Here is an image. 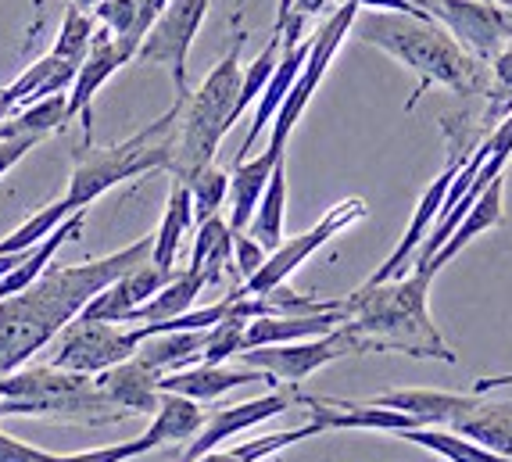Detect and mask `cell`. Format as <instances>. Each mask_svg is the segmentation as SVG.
Listing matches in <instances>:
<instances>
[{
  "label": "cell",
  "mask_w": 512,
  "mask_h": 462,
  "mask_svg": "<svg viewBox=\"0 0 512 462\" xmlns=\"http://www.w3.org/2000/svg\"><path fill=\"white\" fill-rule=\"evenodd\" d=\"M151 251L154 233L83 266H47L33 287L0 301V380L18 373L43 344H51L72 319L83 316V308L104 287L147 262Z\"/></svg>",
  "instance_id": "6da1fadb"
},
{
  "label": "cell",
  "mask_w": 512,
  "mask_h": 462,
  "mask_svg": "<svg viewBox=\"0 0 512 462\" xmlns=\"http://www.w3.org/2000/svg\"><path fill=\"white\" fill-rule=\"evenodd\" d=\"M355 36L376 51L391 54L394 61H402L405 69H412L419 76L416 94H412L409 108L423 97V90L434 83L448 86L462 97H480L491 94L487 83L484 61H477L473 54H466L459 47L448 29L441 22H434L430 15H398V11H359L355 18Z\"/></svg>",
  "instance_id": "7a4b0ae2"
},
{
  "label": "cell",
  "mask_w": 512,
  "mask_h": 462,
  "mask_svg": "<svg viewBox=\"0 0 512 462\" xmlns=\"http://www.w3.org/2000/svg\"><path fill=\"white\" fill-rule=\"evenodd\" d=\"M430 273H412L391 283H362L359 291L344 298L348 330L359 341V351H398L412 359L455 362L444 334L430 319Z\"/></svg>",
  "instance_id": "3957f363"
},
{
  "label": "cell",
  "mask_w": 512,
  "mask_h": 462,
  "mask_svg": "<svg viewBox=\"0 0 512 462\" xmlns=\"http://www.w3.org/2000/svg\"><path fill=\"white\" fill-rule=\"evenodd\" d=\"M180 112L183 101H176L162 119H154L151 126H144L140 133H133L115 147H79L76 169H72L69 190H65V201H69L72 212L90 208L97 197L108 194L119 183L169 169L172 154H176V137H180Z\"/></svg>",
  "instance_id": "277c9868"
},
{
  "label": "cell",
  "mask_w": 512,
  "mask_h": 462,
  "mask_svg": "<svg viewBox=\"0 0 512 462\" xmlns=\"http://www.w3.org/2000/svg\"><path fill=\"white\" fill-rule=\"evenodd\" d=\"M240 51H244V33L233 40L226 58L208 72L205 83L183 101L180 137H176V154H172V165H169L172 180L190 183L197 172H205L208 165H215V151H219L222 137L237 122V97H240V83H244Z\"/></svg>",
  "instance_id": "5b68a950"
},
{
  "label": "cell",
  "mask_w": 512,
  "mask_h": 462,
  "mask_svg": "<svg viewBox=\"0 0 512 462\" xmlns=\"http://www.w3.org/2000/svg\"><path fill=\"white\" fill-rule=\"evenodd\" d=\"M0 416H54V420L104 427L122 420L126 412L108 402L97 377L69 373L47 362V366L18 369L0 380Z\"/></svg>",
  "instance_id": "8992f818"
},
{
  "label": "cell",
  "mask_w": 512,
  "mask_h": 462,
  "mask_svg": "<svg viewBox=\"0 0 512 462\" xmlns=\"http://www.w3.org/2000/svg\"><path fill=\"white\" fill-rule=\"evenodd\" d=\"M359 4H348L344 0L341 8L333 11L330 18H326L323 26L316 29V36H312V51H308V61L305 69H301L298 83L291 86V94H287V101H283V108L276 112L273 119V133H269V151L276 154H287V140H291L294 126L301 122V115H305L308 101L316 97L319 83L326 79V69L333 65V54L341 51L344 36L351 33V26H355V18H359Z\"/></svg>",
  "instance_id": "52a82bcc"
},
{
  "label": "cell",
  "mask_w": 512,
  "mask_h": 462,
  "mask_svg": "<svg viewBox=\"0 0 512 462\" xmlns=\"http://www.w3.org/2000/svg\"><path fill=\"white\" fill-rule=\"evenodd\" d=\"M366 215H369V208H366L362 197H344L341 205H333L330 212L312 226V230H305L301 237L283 240L280 248L265 258V266L258 269L248 283H240L237 294H244V298H258V294H269V291H276V287H283V283L294 276V269L305 266L308 258L316 255L319 248H326V244H330L337 233L348 230V226L362 223Z\"/></svg>",
  "instance_id": "ba28073f"
},
{
  "label": "cell",
  "mask_w": 512,
  "mask_h": 462,
  "mask_svg": "<svg viewBox=\"0 0 512 462\" xmlns=\"http://www.w3.org/2000/svg\"><path fill=\"white\" fill-rule=\"evenodd\" d=\"M208 4L212 0H169V8L158 15L151 33L144 36L137 51V61L144 65H165L176 86V101H187L190 83H187V61L190 47H194L197 33L205 26Z\"/></svg>",
  "instance_id": "9c48e42d"
},
{
  "label": "cell",
  "mask_w": 512,
  "mask_h": 462,
  "mask_svg": "<svg viewBox=\"0 0 512 462\" xmlns=\"http://www.w3.org/2000/svg\"><path fill=\"white\" fill-rule=\"evenodd\" d=\"M61 344L54 351L51 366L69 369V373H86V377H101L111 366L133 359L140 348L137 326L122 330V323H101V319H72L61 330Z\"/></svg>",
  "instance_id": "30bf717a"
},
{
  "label": "cell",
  "mask_w": 512,
  "mask_h": 462,
  "mask_svg": "<svg viewBox=\"0 0 512 462\" xmlns=\"http://www.w3.org/2000/svg\"><path fill=\"white\" fill-rule=\"evenodd\" d=\"M348 355H362L359 341L348 326H337L333 334L312 337V341H294V344H265V348H248L240 351V362L248 369H262L273 380H287V384H301L305 377H312L316 369L330 366L337 359Z\"/></svg>",
  "instance_id": "8fae6325"
},
{
  "label": "cell",
  "mask_w": 512,
  "mask_h": 462,
  "mask_svg": "<svg viewBox=\"0 0 512 462\" xmlns=\"http://www.w3.org/2000/svg\"><path fill=\"white\" fill-rule=\"evenodd\" d=\"M427 15L441 22L477 61H495L512 40V15L495 0H427Z\"/></svg>",
  "instance_id": "7c38bea8"
},
{
  "label": "cell",
  "mask_w": 512,
  "mask_h": 462,
  "mask_svg": "<svg viewBox=\"0 0 512 462\" xmlns=\"http://www.w3.org/2000/svg\"><path fill=\"white\" fill-rule=\"evenodd\" d=\"M462 169L459 158H452V162L444 165V172L437 176L434 183H430L427 190H423V197H419L416 212H412L409 226H405V237L398 240V248L391 251V255L384 258V266L376 269L373 276H369L366 283H391V280H405V273H409V266L416 262V251L423 248V240L430 237V230H434L437 215H441L444 208V197H448V187H452L455 172Z\"/></svg>",
  "instance_id": "4fadbf2b"
},
{
  "label": "cell",
  "mask_w": 512,
  "mask_h": 462,
  "mask_svg": "<svg viewBox=\"0 0 512 462\" xmlns=\"http://www.w3.org/2000/svg\"><path fill=\"white\" fill-rule=\"evenodd\" d=\"M126 51L119 47V40H115V33H111L108 26H97L94 33V47H90V54H86V61L79 65L76 72V83H72L69 90V122L83 119V147L94 144V97L97 90H101L104 83H108L115 72L126 65Z\"/></svg>",
  "instance_id": "5bb4252c"
},
{
  "label": "cell",
  "mask_w": 512,
  "mask_h": 462,
  "mask_svg": "<svg viewBox=\"0 0 512 462\" xmlns=\"http://www.w3.org/2000/svg\"><path fill=\"white\" fill-rule=\"evenodd\" d=\"M294 402V394H283V391H273V394H262V398H251V402H240V405H230V409L215 412L208 416L201 434L190 441V448L180 455V462H197L201 455L215 452L222 441H230V437L244 434V430L258 427V423H269L273 416L287 412Z\"/></svg>",
  "instance_id": "9a60e30c"
},
{
  "label": "cell",
  "mask_w": 512,
  "mask_h": 462,
  "mask_svg": "<svg viewBox=\"0 0 512 462\" xmlns=\"http://www.w3.org/2000/svg\"><path fill=\"white\" fill-rule=\"evenodd\" d=\"M172 273H176V269H172ZM172 273L158 269L151 258H147V262H140L137 269H129L126 276H119L111 287H104V291L83 308V319H101V323H129V316H133L140 305H147L154 294L162 291L165 283L172 280Z\"/></svg>",
  "instance_id": "2e32d148"
},
{
  "label": "cell",
  "mask_w": 512,
  "mask_h": 462,
  "mask_svg": "<svg viewBox=\"0 0 512 462\" xmlns=\"http://www.w3.org/2000/svg\"><path fill=\"white\" fill-rule=\"evenodd\" d=\"M480 402V394H455V391H434V387H394L369 398V405H380V409L405 412L419 427H452L459 416L473 409Z\"/></svg>",
  "instance_id": "e0dca14e"
},
{
  "label": "cell",
  "mask_w": 512,
  "mask_h": 462,
  "mask_svg": "<svg viewBox=\"0 0 512 462\" xmlns=\"http://www.w3.org/2000/svg\"><path fill=\"white\" fill-rule=\"evenodd\" d=\"M244 384H273L269 373L262 369H226V366H208V362H197L180 373H165L158 380V391L162 394H183L190 402H215L222 394L237 391Z\"/></svg>",
  "instance_id": "ac0fdd59"
},
{
  "label": "cell",
  "mask_w": 512,
  "mask_h": 462,
  "mask_svg": "<svg viewBox=\"0 0 512 462\" xmlns=\"http://www.w3.org/2000/svg\"><path fill=\"white\" fill-rule=\"evenodd\" d=\"M158 380H162V373H154L147 362H140L137 355H133V359L119 362V366H111L108 373H101L97 384L108 394V402L119 412H126V416H154L158 402H162Z\"/></svg>",
  "instance_id": "d6986e66"
},
{
  "label": "cell",
  "mask_w": 512,
  "mask_h": 462,
  "mask_svg": "<svg viewBox=\"0 0 512 462\" xmlns=\"http://www.w3.org/2000/svg\"><path fill=\"white\" fill-rule=\"evenodd\" d=\"M341 323H348V308H330V312H312V316H258L244 330V351L265 348V344H294L312 341V337L333 334Z\"/></svg>",
  "instance_id": "ffe728a7"
},
{
  "label": "cell",
  "mask_w": 512,
  "mask_h": 462,
  "mask_svg": "<svg viewBox=\"0 0 512 462\" xmlns=\"http://www.w3.org/2000/svg\"><path fill=\"white\" fill-rule=\"evenodd\" d=\"M283 158H287V154H276L265 147L258 158L237 162L230 169V219H226V223H230L233 233H248L258 201H262L265 187H269V176H273V169Z\"/></svg>",
  "instance_id": "44dd1931"
},
{
  "label": "cell",
  "mask_w": 512,
  "mask_h": 462,
  "mask_svg": "<svg viewBox=\"0 0 512 462\" xmlns=\"http://www.w3.org/2000/svg\"><path fill=\"white\" fill-rule=\"evenodd\" d=\"M76 72H79V65H72V61L54 58V54H43L40 61H33V65L15 79V83L4 86L0 97L11 104V112H18V108L43 101V97H54V94L72 90Z\"/></svg>",
  "instance_id": "7402d4cb"
},
{
  "label": "cell",
  "mask_w": 512,
  "mask_h": 462,
  "mask_svg": "<svg viewBox=\"0 0 512 462\" xmlns=\"http://www.w3.org/2000/svg\"><path fill=\"white\" fill-rule=\"evenodd\" d=\"M502 194H505V180L498 176L491 187L484 190V194L477 197V205L466 212V219H462L459 226H455V233L448 237V244H444L441 251H437L434 258H430V266L423 269V273H430V276H437L441 273L448 262H452L455 255H459L466 244H473V240L480 237V233H487V230H495V226H502V219H505V205H502Z\"/></svg>",
  "instance_id": "603a6c76"
},
{
  "label": "cell",
  "mask_w": 512,
  "mask_h": 462,
  "mask_svg": "<svg viewBox=\"0 0 512 462\" xmlns=\"http://www.w3.org/2000/svg\"><path fill=\"white\" fill-rule=\"evenodd\" d=\"M190 226H194V194H190L187 183L172 180L162 223H158V233H154V251H151L154 266L165 269V273L176 269V255H180V244L190 233Z\"/></svg>",
  "instance_id": "cb8c5ba5"
},
{
  "label": "cell",
  "mask_w": 512,
  "mask_h": 462,
  "mask_svg": "<svg viewBox=\"0 0 512 462\" xmlns=\"http://www.w3.org/2000/svg\"><path fill=\"white\" fill-rule=\"evenodd\" d=\"M208 344V330H176V334H154L140 341L137 359L147 362L154 373H180L201 362V351Z\"/></svg>",
  "instance_id": "d4e9b609"
},
{
  "label": "cell",
  "mask_w": 512,
  "mask_h": 462,
  "mask_svg": "<svg viewBox=\"0 0 512 462\" xmlns=\"http://www.w3.org/2000/svg\"><path fill=\"white\" fill-rule=\"evenodd\" d=\"M205 412H201V402H190L183 394H162V402H158V412H154V420L147 423L144 434L151 437L154 448L162 445H180V441H194L205 427Z\"/></svg>",
  "instance_id": "484cf974"
},
{
  "label": "cell",
  "mask_w": 512,
  "mask_h": 462,
  "mask_svg": "<svg viewBox=\"0 0 512 462\" xmlns=\"http://www.w3.org/2000/svg\"><path fill=\"white\" fill-rule=\"evenodd\" d=\"M208 287L205 273H197V269H180V273H172V280L165 283L162 291L154 294L147 305H140L129 323H169V319L183 316L194 308V301L201 298V291Z\"/></svg>",
  "instance_id": "4316f807"
},
{
  "label": "cell",
  "mask_w": 512,
  "mask_h": 462,
  "mask_svg": "<svg viewBox=\"0 0 512 462\" xmlns=\"http://www.w3.org/2000/svg\"><path fill=\"white\" fill-rule=\"evenodd\" d=\"M65 126H69V94H54L11 112L8 122L0 126V140H36L40 144Z\"/></svg>",
  "instance_id": "83f0119b"
},
{
  "label": "cell",
  "mask_w": 512,
  "mask_h": 462,
  "mask_svg": "<svg viewBox=\"0 0 512 462\" xmlns=\"http://www.w3.org/2000/svg\"><path fill=\"white\" fill-rule=\"evenodd\" d=\"M455 434L470 437L473 445L487 448V452H498L505 459H512V412L502 405H484L480 398L466 416L452 423Z\"/></svg>",
  "instance_id": "f1b7e54d"
},
{
  "label": "cell",
  "mask_w": 512,
  "mask_h": 462,
  "mask_svg": "<svg viewBox=\"0 0 512 462\" xmlns=\"http://www.w3.org/2000/svg\"><path fill=\"white\" fill-rule=\"evenodd\" d=\"M233 262V230L222 215H212L208 223L197 226V240H194V255H190V266L197 273H205L208 283H222L226 269Z\"/></svg>",
  "instance_id": "f546056e"
},
{
  "label": "cell",
  "mask_w": 512,
  "mask_h": 462,
  "mask_svg": "<svg viewBox=\"0 0 512 462\" xmlns=\"http://www.w3.org/2000/svg\"><path fill=\"white\" fill-rule=\"evenodd\" d=\"M283 215H287V158L273 169L269 187H265L262 201L255 208V219L248 226V233L269 255L283 244Z\"/></svg>",
  "instance_id": "4dcf8cb0"
},
{
  "label": "cell",
  "mask_w": 512,
  "mask_h": 462,
  "mask_svg": "<svg viewBox=\"0 0 512 462\" xmlns=\"http://www.w3.org/2000/svg\"><path fill=\"white\" fill-rule=\"evenodd\" d=\"M394 437H402L409 445L427 448V452H437L444 462H512V459H505V455L473 445L470 437L455 434V430H441V427H412Z\"/></svg>",
  "instance_id": "1f68e13d"
},
{
  "label": "cell",
  "mask_w": 512,
  "mask_h": 462,
  "mask_svg": "<svg viewBox=\"0 0 512 462\" xmlns=\"http://www.w3.org/2000/svg\"><path fill=\"white\" fill-rule=\"evenodd\" d=\"M319 434H326L323 423L308 420L305 427L265 434V437H255V441H244V445H233V448H215V452L201 455L197 462H262V459H269V455L283 452V448H291V445H298V441H308V437H319Z\"/></svg>",
  "instance_id": "d6a6232c"
},
{
  "label": "cell",
  "mask_w": 512,
  "mask_h": 462,
  "mask_svg": "<svg viewBox=\"0 0 512 462\" xmlns=\"http://www.w3.org/2000/svg\"><path fill=\"white\" fill-rule=\"evenodd\" d=\"M69 215H76V212L69 208V201H65V197H61V201H54V205L40 208V212H33L15 233H8V237L0 240V255H26V251H33L36 244H43V240L51 237V233L58 230Z\"/></svg>",
  "instance_id": "836d02e7"
},
{
  "label": "cell",
  "mask_w": 512,
  "mask_h": 462,
  "mask_svg": "<svg viewBox=\"0 0 512 462\" xmlns=\"http://www.w3.org/2000/svg\"><path fill=\"white\" fill-rule=\"evenodd\" d=\"M94 33H97V18L90 15V11H83V8L72 4L69 15H65V22H61L58 36H54L51 54L54 58L72 61V65H83L86 54H90V47H94Z\"/></svg>",
  "instance_id": "e575fe53"
},
{
  "label": "cell",
  "mask_w": 512,
  "mask_h": 462,
  "mask_svg": "<svg viewBox=\"0 0 512 462\" xmlns=\"http://www.w3.org/2000/svg\"><path fill=\"white\" fill-rule=\"evenodd\" d=\"M280 54H283V36L273 33L269 36V43L262 47V54L251 61L248 69H244V83H240V97H237V119L265 94V86H269L276 65H280Z\"/></svg>",
  "instance_id": "d590c367"
},
{
  "label": "cell",
  "mask_w": 512,
  "mask_h": 462,
  "mask_svg": "<svg viewBox=\"0 0 512 462\" xmlns=\"http://www.w3.org/2000/svg\"><path fill=\"white\" fill-rule=\"evenodd\" d=\"M248 323L251 319L240 316L237 301H233L230 316L208 330V344H205V351H201V362H208V366H222L226 359L240 355V351H244V330H248Z\"/></svg>",
  "instance_id": "8d00e7d4"
},
{
  "label": "cell",
  "mask_w": 512,
  "mask_h": 462,
  "mask_svg": "<svg viewBox=\"0 0 512 462\" xmlns=\"http://www.w3.org/2000/svg\"><path fill=\"white\" fill-rule=\"evenodd\" d=\"M190 194H194V223H208L212 215H219L222 201L230 197V172L208 165L205 172H197L194 180L187 183Z\"/></svg>",
  "instance_id": "74e56055"
},
{
  "label": "cell",
  "mask_w": 512,
  "mask_h": 462,
  "mask_svg": "<svg viewBox=\"0 0 512 462\" xmlns=\"http://www.w3.org/2000/svg\"><path fill=\"white\" fill-rule=\"evenodd\" d=\"M154 452L151 437L140 434L133 441H122V445H108V448H86V452H72V455H54L51 462H126L137 459V455Z\"/></svg>",
  "instance_id": "f35d334b"
},
{
  "label": "cell",
  "mask_w": 512,
  "mask_h": 462,
  "mask_svg": "<svg viewBox=\"0 0 512 462\" xmlns=\"http://www.w3.org/2000/svg\"><path fill=\"white\" fill-rule=\"evenodd\" d=\"M140 4H144V0H101L94 8V18L115 33V40H129L133 29H137Z\"/></svg>",
  "instance_id": "ab89813d"
},
{
  "label": "cell",
  "mask_w": 512,
  "mask_h": 462,
  "mask_svg": "<svg viewBox=\"0 0 512 462\" xmlns=\"http://www.w3.org/2000/svg\"><path fill=\"white\" fill-rule=\"evenodd\" d=\"M265 258H269V251L251 233H233V276L240 283H248L265 266Z\"/></svg>",
  "instance_id": "60d3db41"
},
{
  "label": "cell",
  "mask_w": 512,
  "mask_h": 462,
  "mask_svg": "<svg viewBox=\"0 0 512 462\" xmlns=\"http://www.w3.org/2000/svg\"><path fill=\"white\" fill-rule=\"evenodd\" d=\"M54 455L58 452L26 445V441H18V437H11V434L0 430V462H51Z\"/></svg>",
  "instance_id": "b9f144b4"
},
{
  "label": "cell",
  "mask_w": 512,
  "mask_h": 462,
  "mask_svg": "<svg viewBox=\"0 0 512 462\" xmlns=\"http://www.w3.org/2000/svg\"><path fill=\"white\" fill-rule=\"evenodd\" d=\"M505 94H512V40L491 61V94L487 97H505Z\"/></svg>",
  "instance_id": "7bdbcfd3"
},
{
  "label": "cell",
  "mask_w": 512,
  "mask_h": 462,
  "mask_svg": "<svg viewBox=\"0 0 512 462\" xmlns=\"http://www.w3.org/2000/svg\"><path fill=\"white\" fill-rule=\"evenodd\" d=\"M33 147H36V140H0V176L15 169Z\"/></svg>",
  "instance_id": "ee69618b"
},
{
  "label": "cell",
  "mask_w": 512,
  "mask_h": 462,
  "mask_svg": "<svg viewBox=\"0 0 512 462\" xmlns=\"http://www.w3.org/2000/svg\"><path fill=\"white\" fill-rule=\"evenodd\" d=\"M348 4H359V8H369V11L380 8V11H398V15H427V11L416 8L412 0H348Z\"/></svg>",
  "instance_id": "f6af8a7d"
},
{
  "label": "cell",
  "mask_w": 512,
  "mask_h": 462,
  "mask_svg": "<svg viewBox=\"0 0 512 462\" xmlns=\"http://www.w3.org/2000/svg\"><path fill=\"white\" fill-rule=\"evenodd\" d=\"M502 387H512V373H498V377H480L477 384H473L470 394H491V391H502Z\"/></svg>",
  "instance_id": "bcb514c9"
},
{
  "label": "cell",
  "mask_w": 512,
  "mask_h": 462,
  "mask_svg": "<svg viewBox=\"0 0 512 462\" xmlns=\"http://www.w3.org/2000/svg\"><path fill=\"white\" fill-rule=\"evenodd\" d=\"M326 4H330V0H294V15L312 18V15H319V11H323Z\"/></svg>",
  "instance_id": "7dc6e473"
},
{
  "label": "cell",
  "mask_w": 512,
  "mask_h": 462,
  "mask_svg": "<svg viewBox=\"0 0 512 462\" xmlns=\"http://www.w3.org/2000/svg\"><path fill=\"white\" fill-rule=\"evenodd\" d=\"M72 4H76V8H83V11H94L101 0H72Z\"/></svg>",
  "instance_id": "c3c4849f"
},
{
  "label": "cell",
  "mask_w": 512,
  "mask_h": 462,
  "mask_svg": "<svg viewBox=\"0 0 512 462\" xmlns=\"http://www.w3.org/2000/svg\"><path fill=\"white\" fill-rule=\"evenodd\" d=\"M8 115H11V104L4 101V97H0V126H4V122H8Z\"/></svg>",
  "instance_id": "681fc988"
},
{
  "label": "cell",
  "mask_w": 512,
  "mask_h": 462,
  "mask_svg": "<svg viewBox=\"0 0 512 462\" xmlns=\"http://www.w3.org/2000/svg\"><path fill=\"white\" fill-rule=\"evenodd\" d=\"M495 4H502V8H505V11H509V15H512V0H495Z\"/></svg>",
  "instance_id": "f907efd6"
}]
</instances>
